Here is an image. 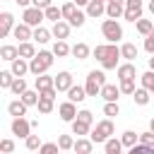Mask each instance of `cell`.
I'll return each instance as SVG.
<instances>
[{
  "mask_svg": "<svg viewBox=\"0 0 154 154\" xmlns=\"http://www.w3.org/2000/svg\"><path fill=\"white\" fill-rule=\"evenodd\" d=\"M46 19H51V22H60V19H65V17H63V7H55V5L46 7Z\"/></svg>",
  "mask_w": 154,
  "mask_h": 154,
  "instance_id": "36",
  "label": "cell"
},
{
  "mask_svg": "<svg viewBox=\"0 0 154 154\" xmlns=\"http://www.w3.org/2000/svg\"><path fill=\"white\" fill-rule=\"evenodd\" d=\"M149 96H152V91H149L147 87H137L135 94H132V99H135L137 106H147V103H149Z\"/></svg>",
  "mask_w": 154,
  "mask_h": 154,
  "instance_id": "28",
  "label": "cell"
},
{
  "mask_svg": "<svg viewBox=\"0 0 154 154\" xmlns=\"http://www.w3.org/2000/svg\"><path fill=\"white\" fill-rule=\"evenodd\" d=\"M99 2H108V0H99Z\"/></svg>",
  "mask_w": 154,
  "mask_h": 154,
  "instance_id": "59",
  "label": "cell"
},
{
  "mask_svg": "<svg viewBox=\"0 0 154 154\" xmlns=\"http://www.w3.org/2000/svg\"><path fill=\"white\" fill-rule=\"evenodd\" d=\"M120 94H123V91H120V84L116 87V84H108V82H106V84L101 87V94H99V96H101L103 101H118Z\"/></svg>",
  "mask_w": 154,
  "mask_h": 154,
  "instance_id": "13",
  "label": "cell"
},
{
  "mask_svg": "<svg viewBox=\"0 0 154 154\" xmlns=\"http://www.w3.org/2000/svg\"><path fill=\"white\" fill-rule=\"evenodd\" d=\"M123 14H125V5H123V2H106V17L120 19Z\"/></svg>",
  "mask_w": 154,
  "mask_h": 154,
  "instance_id": "23",
  "label": "cell"
},
{
  "mask_svg": "<svg viewBox=\"0 0 154 154\" xmlns=\"http://www.w3.org/2000/svg\"><path fill=\"white\" fill-rule=\"evenodd\" d=\"M58 144H60L63 152H70V149L75 147V137H72V135H60V137H58Z\"/></svg>",
  "mask_w": 154,
  "mask_h": 154,
  "instance_id": "42",
  "label": "cell"
},
{
  "mask_svg": "<svg viewBox=\"0 0 154 154\" xmlns=\"http://www.w3.org/2000/svg\"><path fill=\"white\" fill-rule=\"evenodd\" d=\"M10 70L14 72V77H24L26 72H31V70H29V60H26V58H22V55H19V58H14V60L10 63Z\"/></svg>",
  "mask_w": 154,
  "mask_h": 154,
  "instance_id": "17",
  "label": "cell"
},
{
  "mask_svg": "<svg viewBox=\"0 0 154 154\" xmlns=\"http://www.w3.org/2000/svg\"><path fill=\"white\" fill-rule=\"evenodd\" d=\"M26 103L22 101V99H14V101H10L7 103V113L12 116V118H17V116H26Z\"/></svg>",
  "mask_w": 154,
  "mask_h": 154,
  "instance_id": "20",
  "label": "cell"
},
{
  "mask_svg": "<svg viewBox=\"0 0 154 154\" xmlns=\"http://www.w3.org/2000/svg\"><path fill=\"white\" fill-rule=\"evenodd\" d=\"M120 140H123V147L130 149V147H135V144L140 142V132H135V130H125V132L120 135Z\"/></svg>",
  "mask_w": 154,
  "mask_h": 154,
  "instance_id": "31",
  "label": "cell"
},
{
  "mask_svg": "<svg viewBox=\"0 0 154 154\" xmlns=\"http://www.w3.org/2000/svg\"><path fill=\"white\" fill-rule=\"evenodd\" d=\"M58 149H60V144H58V142H43L38 152H41V154H55Z\"/></svg>",
  "mask_w": 154,
  "mask_h": 154,
  "instance_id": "46",
  "label": "cell"
},
{
  "mask_svg": "<svg viewBox=\"0 0 154 154\" xmlns=\"http://www.w3.org/2000/svg\"><path fill=\"white\" fill-rule=\"evenodd\" d=\"M135 89H137V87H135V79H120V91H123V94L132 96Z\"/></svg>",
  "mask_w": 154,
  "mask_h": 154,
  "instance_id": "44",
  "label": "cell"
},
{
  "mask_svg": "<svg viewBox=\"0 0 154 154\" xmlns=\"http://www.w3.org/2000/svg\"><path fill=\"white\" fill-rule=\"evenodd\" d=\"M149 130H152V132H154V118H152V120H149Z\"/></svg>",
  "mask_w": 154,
  "mask_h": 154,
  "instance_id": "57",
  "label": "cell"
},
{
  "mask_svg": "<svg viewBox=\"0 0 154 154\" xmlns=\"http://www.w3.org/2000/svg\"><path fill=\"white\" fill-rule=\"evenodd\" d=\"M144 51H147V53H149V55H152V53H154V31H152V34H147V36H144Z\"/></svg>",
  "mask_w": 154,
  "mask_h": 154,
  "instance_id": "49",
  "label": "cell"
},
{
  "mask_svg": "<svg viewBox=\"0 0 154 154\" xmlns=\"http://www.w3.org/2000/svg\"><path fill=\"white\" fill-rule=\"evenodd\" d=\"M108 2H123V5H125V0H108Z\"/></svg>",
  "mask_w": 154,
  "mask_h": 154,
  "instance_id": "58",
  "label": "cell"
},
{
  "mask_svg": "<svg viewBox=\"0 0 154 154\" xmlns=\"http://www.w3.org/2000/svg\"><path fill=\"white\" fill-rule=\"evenodd\" d=\"M51 38H53V31H51V29H46V26H34V41H36L38 46L48 43Z\"/></svg>",
  "mask_w": 154,
  "mask_h": 154,
  "instance_id": "24",
  "label": "cell"
},
{
  "mask_svg": "<svg viewBox=\"0 0 154 154\" xmlns=\"http://www.w3.org/2000/svg\"><path fill=\"white\" fill-rule=\"evenodd\" d=\"M140 82H142V87H147V89L152 91V89H154V70L142 72V75H140Z\"/></svg>",
  "mask_w": 154,
  "mask_h": 154,
  "instance_id": "43",
  "label": "cell"
},
{
  "mask_svg": "<svg viewBox=\"0 0 154 154\" xmlns=\"http://www.w3.org/2000/svg\"><path fill=\"white\" fill-rule=\"evenodd\" d=\"M101 34H103V38L108 41V43H118L120 38H123V26H120V22L118 19H103L101 22Z\"/></svg>",
  "mask_w": 154,
  "mask_h": 154,
  "instance_id": "3",
  "label": "cell"
},
{
  "mask_svg": "<svg viewBox=\"0 0 154 154\" xmlns=\"http://www.w3.org/2000/svg\"><path fill=\"white\" fill-rule=\"evenodd\" d=\"M152 94H154V89H152Z\"/></svg>",
  "mask_w": 154,
  "mask_h": 154,
  "instance_id": "60",
  "label": "cell"
},
{
  "mask_svg": "<svg viewBox=\"0 0 154 154\" xmlns=\"http://www.w3.org/2000/svg\"><path fill=\"white\" fill-rule=\"evenodd\" d=\"M120 113V106H118V101H106L103 103V116H108V118H116Z\"/></svg>",
  "mask_w": 154,
  "mask_h": 154,
  "instance_id": "39",
  "label": "cell"
},
{
  "mask_svg": "<svg viewBox=\"0 0 154 154\" xmlns=\"http://www.w3.org/2000/svg\"><path fill=\"white\" fill-rule=\"evenodd\" d=\"M46 19V10L36 7V5H29L24 7V14H22V22H26L29 26H41V22Z\"/></svg>",
  "mask_w": 154,
  "mask_h": 154,
  "instance_id": "6",
  "label": "cell"
},
{
  "mask_svg": "<svg viewBox=\"0 0 154 154\" xmlns=\"http://www.w3.org/2000/svg\"><path fill=\"white\" fill-rule=\"evenodd\" d=\"M0 58L7 60V63H12L14 58H19V46H10V43H5V46L0 48Z\"/></svg>",
  "mask_w": 154,
  "mask_h": 154,
  "instance_id": "27",
  "label": "cell"
},
{
  "mask_svg": "<svg viewBox=\"0 0 154 154\" xmlns=\"http://www.w3.org/2000/svg\"><path fill=\"white\" fill-rule=\"evenodd\" d=\"M147 63H149V70H154V53H152V58H149Z\"/></svg>",
  "mask_w": 154,
  "mask_h": 154,
  "instance_id": "54",
  "label": "cell"
},
{
  "mask_svg": "<svg viewBox=\"0 0 154 154\" xmlns=\"http://www.w3.org/2000/svg\"><path fill=\"white\" fill-rule=\"evenodd\" d=\"M53 63H55V53L53 51H38L29 60V70H31V75H43V72L51 70Z\"/></svg>",
  "mask_w": 154,
  "mask_h": 154,
  "instance_id": "1",
  "label": "cell"
},
{
  "mask_svg": "<svg viewBox=\"0 0 154 154\" xmlns=\"http://www.w3.org/2000/svg\"><path fill=\"white\" fill-rule=\"evenodd\" d=\"M65 94H67V99H70V101H75V103H82V101L89 96V94H87V89H84V87H79V84H72Z\"/></svg>",
  "mask_w": 154,
  "mask_h": 154,
  "instance_id": "19",
  "label": "cell"
},
{
  "mask_svg": "<svg viewBox=\"0 0 154 154\" xmlns=\"http://www.w3.org/2000/svg\"><path fill=\"white\" fill-rule=\"evenodd\" d=\"M36 108H38V113L48 116V113L53 111V99H48V96H41V99H38V103H36Z\"/></svg>",
  "mask_w": 154,
  "mask_h": 154,
  "instance_id": "37",
  "label": "cell"
},
{
  "mask_svg": "<svg viewBox=\"0 0 154 154\" xmlns=\"http://www.w3.org/2000/svg\"><path fill=\"white\" fill-rule=\"evenodd\" d=\"M48 87H55V77H51L48 72L36 75V89H38V91H43V89H48Z\"/></svg>",
  "mask_w": 154,
  "mask_h": 154,
  "instance_id": "30",
  "label": "cell"
},
{
  "mask_svg": "<svg viewBox=\"0 0 154 154\" xmlns=\"http://www.w3.org/2000/svg\"><path fill=\"white\" fill-rule=\"evenodd\" d=\"M75 2H77L79 7H87V5H89V0H75Z\"/></svg>",
  "mask_w": 154,
  "mask_h": 154,
  "instance_id": "53",
  "label": "cell"
},
{
  "mask_svg": "<svg viewBox=\"0 0 154 154\" xmlns=\"http://www.w3.org/2000/svg\"><path fill=\"white\" fill-rule=\"evenodd\" d=\"M142 12H144V7H142V2H135V5H125V14H123V19H128V22H137V19H142Z\"/></svg>",
  "mask_w": 154,
  "mask_h": 154,
  "instance_id": "15",
  "label": "cell"
},
{
  "mask_svg": "<svg viewBox=\"0 0 154 154\" xmlns=\"http://www.w3.org/2000/svg\"><path fill=\"white\" fill-rule=\"evenodd\" d=\"M106 46H108V41H106V43H99V46H96V48L91 51L96 60H101V58H103V53H106Z\"/></svg>",
  "mask_w": 154,
  "mask_h": 154,
  "instance_id": "50",
  "label": "cell"
},
{
  "mask_svg": "<svg viewBox=\"0 0 154 154\" xmlns=\"http://www.w3.org/2000/svg\"><path fill=\"white\" fill-rule=\"evenodd\" d=\"M29 89V84H26V79L24 77H14V82H12V87H10V91L14 94V96H22L24 91Z\"/></svg>",
  "mask_w": 154,
  "mask_h": 154,
  "instance_id": "34",
  "label": "cell"
},
{
  "mask_svg": "<svg viewBox=\"0 0 154 154\" xmlns=\"http://www.w3.org/2000/svg\"><path fill=\"white\" fill-rule=\"evenodd\" d=\"M89 53H91V48H89L87 43H82V41L72 46V55H75L77 60H87V58H89Z\"/></svg>",
  "mask_w": 154,
  "mask_h": 154,
  "instance_id": "32",
  "label": "cell"
},
{
  "mask_svg": "<svg viewBox=\"0 0 154 154\" xmlns=\"http://www.w3.org/2000/svg\"><path fill=\"white\" fill-rule=\"evenodd\" d=\"M149 12L154 14V0H149Z\"/></svg>",
  "mask_w": 154,
  "mask_h": 154,
  "instance_id": "55",
  "label": "cell"
},
{
  "mask_svg": "<svg viewBox=\"0 0 154 154\" xmlns=\"http://www.w3.org/2000/svg\"><path fill=\"white\" fill-rule=\"evenodd\" d=\"M120 55H123V60H137V55H140V51H137V46L135 43H123L120 46Z\"/></svg>",
  "mask_w": 154,
  "mask_h": 154,
  "instance_id": "26",
  "label": "cell"
},
{
  "mask_svg": "<svg viewBox=\"0 0 154 154\" xmlns=\"http://www.w3.org/2000/svg\"><path fill=\"white\" fill-rule=\"evenodd\" d=\"M70 128H72V135H77V137H84V135H89V132H91V128H94V125H89V123H84V120L75 118V120L70 123Z\"/></svg>",
  "mask_w": 154,
  "mask_h": 154,
  "instance_id": "21",
  "label": "cell"
},
{
  "mask_svg": "<svg viewBox=\"0 0 154 154\" xmlns=\"http://www.w3.org/2000/svg\"><path fill=\"white\" fill-rule=\"evenodd\" d=\"M77 7H79V5H77L75 0H70V2H65V5H63V17H65V19H70V17H72V14L77 12Z\"/></svg>",
  "mask_w": 154,
  "mask_h": 154,
  "instance_id": "45",
  "label": "cell"
},
{
  "mask_svg": "<svg viewBox=\"0 0 154 154\" xmlns=\"http://www.w3.org/2000/svg\"><path fill=\"white\" fill-rule=\"evenodd\" d=\"M113 132H116V128H113V120H111V118H103V120H99V123L91 128L89 137H91L96 144H103L108 137H113Z\"/></svg>",
  "mask_w": 154,
  "mask_h": 154,
  "instance_id": "2",
  "label": "cell"
},
{
  "mask_svg": "<svg viewBox=\"0 0 154 154\" xmlns=\"http://www.w3.org/2000/svg\"><path fill=\"white\" fill-rule=\"evenodd\" d=\"M19 99H22L26 106H36V103H38V99H41V91H38V89H26Z\"/></svg>",
  "mask_w": 154,
  "mask_h": 154,
  "instance_id": "33",
  "label": "cell"
},
{
  "mask_svg": "<svg viewBox=\"0 0 154 154\" xmlns=\"http://www.w3.org/2000/svg\"><path fill=\"white\" fill-rule=\"evenodd\" d=\"M36 53H38V51H36V46H34L31 41H19V55H22V58L31 60Z\"/></svg>",
  "mask_w": 154,
  "mask_h": 154,
  "instance_id": "29",
  "label": "cell"
},
{
  "mask_svg": "<svg viewBox=\"0 0 154 154\" xmlns=\"http://www.w3.org/2000/svg\"><path fill=\"white\" fill-rule=\"evenodd\" d=\"M135 29H137L142 36H147V34L154 31V22H152V19H137V22H135Z\"/></svg>",
  "mask_w": 154,
  "mask_h": 154,
  "instance_id": "35",
  "label": "cell"
},
{
  "mask_svg": "<svg viewBox=\"0 0 154 154\" xmlns=\"http://www.w3.org/2000/svg\"><path fill=\"white\" fill-rule=\"evenodd\" d=\"M135 2H142V0H125V5H135Z\"/></svg>",
  "mask_w": 154,
  "mask_h": 154,
  "instance_id": "56",
  "label": "cell"
},
{
  "mask_svg": "<svg viewBox=\"0 0 154 154\" xmlns=\"http://www.w3.org/2000/svg\"><path fill=\"white\" fill-rule=\"evenodd\" d=\"M67 22H70L72 26H77V29H79V26H82V24L87 22V12H82V10L77 7V12H75V14H72V17L67 19Z\"/></svg>",
  "mask_w": 154,
  "mask_h": 154,
  "instance_id": "41",
  "label": "cell"
},
{
  "mask_svg": "<svg viewBox=\"0 0 154 154\" xmlns=\"http://www.w3.org/2000/svg\"><path fill=\"white\" fill-rule=\"evenodd\" d=\"M19 7H29V5H34V0H14Z\"/></svg>",
  "mask_w": 154,
  "mask_h": 154,
  "instance_id": "52",
  "label": "cell"
},
{
  "mask_svg": "<svg viewBox=\"0 0 154 154\" xmlns=\"http://www.w3.org/2000/svg\"><path fill=\"white\" fill-rule=\"evenodd\" d=\"M125 147H123V140L120 137H108L106 142H103V152L106 154H120Z\"/></svg>",
  "mask_w": 154,
  "mask_h": 154,
  "instance_id": "22",
  "label": "cell"
},
{
  "mask_svg": "<svg viewBox=\"0 0 154 154\" xmlns=\"http://www.w3.org/2000/svg\"><path fill=\"white\" fill-rule=\"evenodd\" d=\"M72 84H75V77H72V72L63 70V72H58V75H55V89H58V91H67Z\"/></svg>",
  "mask_w": 154,
  "mask_h": 154,
  "instance_id": "12",
  "label": "cell"
},
{
  "mask_svg": "<svg viewBox=\"0 0 154 154\" xmlns=\"http://www.w3.org/2000/svg\"><path fill=\"white\" fill-rule=\"evenodd\" d=\"M77 118L84 120V123H89V125H94V116H91V111H87V108H82V111L77 113Z\"/></svg>",
  "mask_w": 154,
  "mask_h": 154,
  "instance_id": "47",
  "label": "cell"
},
{
  "mask_svg": "<svg viewBox=\"0 0 154 154\" xmlns=\"http://www.w3.org/2000/svg\"><path fill=\"white\" fill-rule=\"evenodd\" d=\"M116 75H118V79H135V77H140V75H137V67H135L132 60L120 63V65L116 67Z\"/></svg>",
  "mask_w": 154,
  "mask_h": 154,
  "instance_id": "10",
  "label": "cell"
},
{
  "mask_svg": "<svg viewBox=\"0 0 154 154\" xmlns=\"http://www.w3.org/2000/svg\"><path fill=\"white\" fill-rule=\"evenodd\" d=\"M120 58H123V55H120V48H118L116 43H108V46H106V53H103V58H101L99 63H101L103 70H116V67L120 65Z\"/></svg>",
  "mask_w": 154,
  "mask_h": 154,
  "instance_id": "5",
  "label": "cell"
},
{
  "mask_svg": "<svg viewBox=\"0 0 154 154\" xmlns=\"http://www.w3.org/2000/svg\"><path fill=\"white\" fill-rule=\"evenodd\" d=\"M94 144H96V142H94L91 137H89V140H87V137H77L72 152H77V154H91V152H94Z\"/></svg>",
  "mask_w": 154,
  "mask_h": 154,
  "instance_id": "18",
  "label": "cell"
},
{
  "mask_svg": "<svg viewBox=\"0 0 154 154\" xmlns=\"http://www.w3.org/2000/svg\"><path fill=\"white\" fill-rule=\"evenodd\" d=\"M41 144H43V142H41V137H38V135H29V137L24 140V147H26L29 152H36V149H41Z\"/></svg>",
  "mask_w": 154,
  "mask_h": 154,
  "instance_id": "40",
  "label": "cell"
},
{
  "mask_svg": "<svg viewBox=\"0 0 154 154\" xmlns=\"http://www.w3.org/2000/svg\"><path fill=\"white\" fill-rule=\"evenodd\" d=\"M70 29H72V24L67 22V19H60V22H53V38H67L70 36Z\"/></svg>",
  "mask_w": 154,
  "mask_h": 154,
  "instance_id": "16",
  "label": "cell"
},
{
  "mask_svg": "<svg viewBox=\"0 0 154 154\" xmlns=\"http://www.w3.org/2000/svg\"><path fill=\"white\" fill-rule=\"evenodd\" d=\"M12 36L19 41H34V26H29L26 22H19V24H14Z\"/></svg>",
  "mask_w": 154,
  "mask_h": 154,
  "instance_id": "11",
  "label": "cell"
},
{
  "mask_svg": "<svg viewBox=\"0 0 154 154\" xmlns=\"http://www.w3.org/2000/svg\"><path fill=\"white\" fill-rule=\"evenodd\" d=\"M77 113H79V111H77V103L70 101V99L58 106V116H60V120H65V123H72V120L77 118Z\"/></svg>",
  "mask_w": 154,
  "mask_h": 154,
  "instance_id": "8",
  "label": "cell"
},
{
  "mask_svg": "<svg viewBox=\"0 0 154 154\" xmlns=\"http://www.w3.org/2000/svg\"><path fill=\"white\" fill-rule=\"evenodd\" d=\"M87 17H91V19H99V17H103L106 14V2H99V0H89V5H87Z\"/></svg>",
  "mask_w": 154,
  "mask_h": 154,
  "instance_id": "14",
  "label": "cell"
},
{
  "mask_svg": "<svg viewBox=\"0 0 154 154\" xmlns=\"http://www.w3.org/2000/svg\"><path fill=\"white\" fill-rule=\"evenodd\" d=\"M0 152L12 154V152H14V142H12V140H0Z\"/></svg>",
  "mask_w": 154,
  "mask_h": 154,
  "instance_id": "48",
  "label": "cell"
},
{
  "mask_svg": "<svg viewBox=\"0 0 154 154\" xmlns=\"http://www.w3.org/2000/svg\"><path fill=\"white\" fill-rule=\"evenodd\" d=\"M34 5H36V7H41V10H46V7H51V5H53V0H34Z\"/></svg>",
  "mask_w": 154,
  "mask_h": 154,
  "instance_id": "51",
  "label": "cell"
},
{
  "mask_svg": "<svg viewBox=\"0 0 154 154\" xmlns=\"http://www.w3.org/2000/svg\"><path fill=\"white\" fill-rule=\"evenodd\" d=\"M103 84H106V75H103V70H91V72L87 75L84 89H87V94H89V96H99Z\"/></svg>",
  "mask_w": 154,
  "mask_h": 154,
  "instance_id": "4",
  "label": "cell"
},
{
  "mask_svg": "<svg viewBox=\"0 0 154 154\" xmlns=\"http://www.w3.org/2000/svg\"><path fill=\"white\" fill-rule=\"evenodd\" d=\"M12 82H14V72H12V70H2V72H0V87H2V89H10Z\"/></svg>",
  "mask_w": 154,
  "mask_h": 154,
  "instance_id": "38",
  "label": "cell"
},
{
  "mask_svg": "<svg viewBox=\"0 0 154 154\" xmlns=\"http://www.w3.org/2000/svg\"><path fill=\"white\" fill-rule=\"evenodd\" d=\"M14 14L12 12H0V38H7L14 29Z\"/></svg>",
  "mask_w": 154,
  "mask_h": 154,
  "instance_id": "9",
  "label": "cell"
},
{
  "mask_svg": "<svg viewBox=\"0 0 154 154\" xmlns=\"http://www.w3.org/2000/svg\"><path fill=\"white\" fill-rule=\"evenodd\" d=\"M10 130H12V135H14V137H19V140H26V137L31 135V123H29L24 116H17V118H12V125H10Z\"/></svg>",
  "mask_w": 154,
  "mask_h": 154,
  "instance_id": "7",
  "label": "cell"
},
{
  "mask_svg": "<svg viewBox=\"0 0 154 154\" xmlns=\"http://www.w3.org/2000/svg\"><path fill=\"white\" fill-rule=\"evenodd\" d=\"M53 53H55V58H65V55H70L72 53V46H67V41L65 38H55V43H53V48H51Z\"/></svg>",
  "mask_w": 154,
  "mask_h": 154,
  "instance_id": "25",
  "label": "cell"
}]
</instances>
